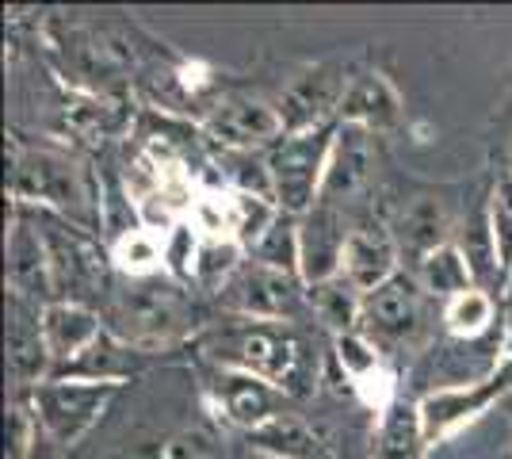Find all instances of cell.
Listing matches in <instances>:
<instances>
[{"label":"cell","mask_w":512,"mask_h":459,"mask_svg":"<svg viewBox=\"0 0 512 459\" xmlns=\"http://www.w3.org/2000/svg\"><path fill=\"white\" fill-rule=\"evenodd\" d=\"M398 272H406V268H402V249L394 241V230L379 219L356 222L352 234H348L341 276H348L363 295H371L375 287L394 280Z\"/></svg>","instance_id":"cell-16"},{"label":"cell","mask_w":512,"mask_h":459,"mask_svg":"<svg viewBox=\"0 0 512 459\" xmlns=\"http://www.w3.org/2000/svg\"><path fill=\"white\" fill-rule=\"evenodd\" d=\"M8 196L20 207L58 215L88 234L104 222L96 176L81 157L54 142H27L20 134H8Z\"/></svg>","instance_id":"cell-1"},{"label":"cell","mask_w":512,"mask_h":459,"mask_svg":"<svg viewBox=\"0 0 512 459\" xmlns=\"http://www.w3.org/2000/svg\"><path fill=\"white\" fill-rule=\"evenodd\" d=\"M253 261L268 264V268H279V272H291V276H302V261H299V219L279 211V219L268 226V234L256 241Z\"/></svg>","instance_id":"cell-29"},{"label":"cell","mask_w":512,"mask_h":459,"mask_svg":"<svg viewBox=\"0 0 512 459\" xmlns=\"http://www.w3.org/2000/svg\"><path fill=\"white\" fill-rule=\"evenodd\" d=\"M256 456L268 459H321L325 448L314 437V429L302 421L299 414H279L268 425H260L256 433H249Z\"/></svg>","instance_id":"cell-25"},{"label":"cell","mask_w":512,"mask_h":459,"mask_svg":"<svg viewBox=\"0 0 512 459\" xmlns=\"http://www.w3.org/2000/svg\"><path fill=\"white\" fill-rule=\"evenodd\" d=\"M505 306H509V314H512V272H509V280H505Z\"/></svg>","instance_id":"cell-35"},{"label":"cell","mask_w":512,"mask_h":459,"mask_svg":"<svg viewBox=\"0 0 512 459\" xmlns=\"http://www.w3.org/2000/svg\"><path fill=\"white\" fill-rule=\"evenodd\" d=\"M348 387H352V394L360 398L367 410H375V414H386V410L398 402V379H394V372H390L386 364H379L375 372H367L363 379L348 383Z\"/></svg>","instance_id":"cell-33"},{"label":"cell","mask_w":512,"mask_h":459,"mask_svg":"<svg viewBox=\"0 0 512 459\" xmlns=\"http://www.w3.org/2000/svg\"><path fill=\"white\" fill-rule=\"evenodd\" d=\"M256 459H268V456H256Z\"/></svg>","instance_id":"cell-38"},{"label":"cell","mask_w":512,"mask_h":459,"mask_svg":"<svg viewBox=\"0 0 512 459\" xmlns=\"http://www.w3.org/2000/svg\"><path fill=\"white\" fill-rule=\"evenodd\" d=\"M486 230H490V253L501 276L509 280L512 272V169L497 176L490 192V215H486Z\"/></svg>","instance_id":"cell-28"},{"label":"cell","mask_w":512,"mask_h":459,"mask_svg":"<svg viewBox=\"0 0 512 459\" xmlns=\"http://www.w3.org/2000/svg\"><path fill=\"white\" fill-rule=\"evenodd\" d=\"M203 349L218 368L256 375L283 394L306 391V379H314L310 349L291 322H260L230 314L222 326L203 333Z\"/></svg>","instance_id":"cell-2"},{"label":"cell","mask_w":512,"mask_h":459,"mask_svg":"<svg viewBox=\"0 0 512 459\" xmlns=\"http://www.w3.org/2000/svg\"><path fill=\"white\" fill-rule=\"evenodd\" d=\"M104 329L107 326L96 306L69 303V299L46 303L43 306V341H46L50 360H54V372L65 368V364H73Z\"/></svg>","instance_id":"cell-19"},{"label":"cell","mask_w":512,"mask_h":459,"mask_svg":"<svg viewBox=\"0 0 512 459\" xmlns=\"http://www.w3.org/2000/svg\"><path fill=\"white\" fill-rule=\"evenodd\" d=\"M142 364H146V356L138 349H130V345H123L115 333H100L92 345H88L73 364H65V368H58V379H88V383H127L134 372H142ZM50 375V379H54Z\"/></svg>","instance_id":"cell-20"},{"label":"cell","mask_w":512,"mask_h":459,"mask_svg":"<svg viewBox=\"0 0 512 459\" xmlns=\"http://www.w3.org/2000/svg\"><path fill=\"white\" fill-rule=\"evenodd\" d=\"M402 115H406V104L394 81L379 69H363L348 81L337 123H352L371 134H390L402 127Z\"/></svg>","instance_id":"cell-18"},{"label":"cell","mask_w":512,"mask_h":459,"mask_svg":"<svg viewBox=\"0 0 512 459\" xmlns=\"http://www.w3.org/2000/svg\"><path fill=\"white\" fill-rule=\"evenodd\" d=\"M39 437H43V429H39V417L31 410V398L27 394H12V402H8V452H4V459H31Z\"/></svg>","instance_id":"cell-30"},{"label":"cell","mask_w":512,"mask_h":459,"mask_svg":"<svg viewBox=\"0 0 512 459\" xmlns=\"http://www.w3.org/2000/svg\"><path fill=\"white\" fill-rule=\"evenodd\" d=\"M150 459H218V444L207 429H176L153 448Z\"/></svg>","instance_id":"cell-32"},{"label":"cell","mask_w":512,"mask_h":459,"mask_svg":"<svg viewBox=\"0 0 512 459\" xmlns=\"http://www.w3.org/2000/svg\"><path fill=\"white\" fill-rule=\"evenodd\" d=\"M54 375L43 341V306L8 295V383L12 394H31Z\"/></svg>","instance_id":"cell-13"},{"label":"cell","mask_w":512,"mask_h":459,"mask_svg":"<svg viewBox=\"0 0 512 459\" xmlns=\"http://www.w3.org/2000/svg\"><path fill=\"white\" fill-rule=\"evenodd\" d=\"M321 459H337V456H329V452H325V456H321Z\"/></svg>","instance_id":"cell-36"},{"label":"cell","mask_w":512,"mask_h":459,"mask_svg":"<svg viewBox=\"0 0 512 459\" xmlns=\"http://www.w3.org/2000/svg\"><path fill=\"white\" fill-rule=\"evenodd\" d=\"M493 318H497V303H493L490 291H482V287H470L463 295L448 299L444 314H440L448 337H455V341H478V337H486L493 329Z\"/></svg>","instance_id":"cell-27"},{"label":"cell","mask_w":512,"mask_h":459,"mask_svg":"<svg viewBox=\"0 0 512 459\" xmlns=\"http://www.w3.org/2000/svg\"><path fill=\"white\" fill-rule=\"evenodd\" d=\"M123 391L119 383H88V379H46L43 387L27 394L31 410L39 417L43 437H50L62 452L92 433V425L107 414L111 398Z\"/></svg>","instance_id":"cell-6"},{"label":"cell","mask_w":512,"mask_h":459,"mask_svg":"<svg viewBox=\"0 0 512 459\" xmlns=\"http://www.w3.org/2000/svg\"><path fill=\"white\" fill-rule=\"evenodd\" d=\"M348 234H352V226L344 222L341 207L318 203L314 211L302 215L299 219V261H302V280H306V287L341 276Z\"/></svg>","instance_id":"cell-15"},{"label":"cell","mask_w":512,"mask_h":459,"mask_svg":"<svg viewBox=\"0 0 512 459\" xmlns=\"http://www.w3.org/2000/svg\"><path fill=\"white\" fill-rule=\"evenodd\" d=\"M31 459H65V452L54 444L50 437H39V444H35V452H31Z\"/></svg>","instance_id":"cell-34"},{"label":"cell","mask_w":512,"mask_h":459,"mask_svg":"<svg viewBox=\"0 0 512 459\" xmlns=\"http://www.w3.org/2000/svg\"><path fill=\"white\" fill-rule=\"evenodd\" d=\"M195 306L188 291L169 280H130L123 291L111 295L107 310V333H115L123 345L138 349L142 356L165 352L195 333Z\"/></svg>","instance_id":"cell-3"},{"label":"cell","mask_w":512,"mask_h":459,"mask_svg":"<svg viewBox=\"0 0 512 459\" xmlns=\"http://www.w3.org/2000/svg\"><path fill=\"white\" fill-rule=\"evenodd\" d=\"M306 299H310V314L321 322V329H329L333 337L344 333H360L363 322V291L348 276H333V280H321V284L306 287Z\"/></svg>","instance_id":"cell-24"},{"label":"cell","mask_w":512,"mask_h":459,"mask_svg":"<svg viewBox=\"0 0 512 459\" xmlns=\"http://www.w3.org/2000/svg\"><path fill=\"white\" fill-rule=\"evenodd\" d=\"M428 291L413 272H398L394 280L363 295L360 333L375 341L379 352H409L428 337Z\"/></svg>","instance_id":"cell-5"},{"label":"cell","mask_w":512,"mask_h":459,"mask_svg":"<svg viewBox=\"0 0 512 459\" xmlns=\"http://www.w3.org/2000/svg\"><path fill=\"white\" fill-rule=\"evenodd\" d=\"M509 169H512V153H509Z\"/></svg>","instance_id":"cell-37"},{"label":"cell","mask_w":512,"mask_h":459,"mask_svg":"<svg viewBox=\"0 0 512 459\" xmlns=\"http://www.w3.org/2000/svg\"><path fill=\"white\" fill-rule=\"evenodd\" d=\"M333 134H337V123L318 127V131L283 134L276 146L264 153L268 180H272V199H276L279 211L302 219L306 211L318 207L321 180H325V165H329V150H333Z\"/></svg>","instance_id":"cell-4"},{"label":"cell","mask_w":512,"mask_h":459,"mask_svg":"<svg viewBox=\"0 0 512 459\" xmlns=\"http://www.w3.org/2000/svg\"><path fill=\"white\" fill-rule=\"evenodd\" d=\"M428 448L425 421H421V402L398 398L386 414H379L371 459H421Z\"/></svg>","instance_id":"cell-23"},{"label":"cell","mask_w":512,"mask_h":459,"mask_svg":"<svg viewBox=\"0 0 512 459\" xmlns=\"http://www.w3.org/2000/svg\"><path fill=\"white\" fill-rule=\"evenodd\" d=\"M31 219H35V226L43 230L46 238L50 276H54V299L88 303L92 295H100V287H104V257L92 245L88 230L58 219V215H46V211H31Z\"/></svg>","instance_id":"cell-8"},{"label":"cell","mask_w":512,"mask_h":459,"mask_svg":"<svg viewBox=\"0 0 512 459\" xmlns=\"http://www.w3.org/2000/svg\"><path fill=\"white\" fill-rule=\"evenodd\" d=\"M413 276L421 280V287L428 291V299H440V303H448L455 295H463L470 291L474 284V268H470V257L451 241L444 249H436L432 257L413 268Z\"/></svg>","instance_id":"cell-26"},{"label":"cell","mask_w":512,"mask_h":459,"mask_svg":"<svg viewBox=\"0 0 512 459\" xmlns=\"http://www.w3.org/2000/svg\"><path fill=\"white\" fill-rule=\"evenodd\" d=\"M218 303L226 314L237 318H260V322H299L302 314H310V299H306V280L279 272L260 261H245L241 272L226 284L218 295Z\"/></svg>","instance_id":"cell-7"},{"label":"cell","mask_w":512,"mask_h":459,"mask_svg":"<svg viewBox=\"0 0 512 459\" xmlns=\"http://www.w3.org/2000/svg\"><path fill=\"white\" fill-rule=\"evenodd\" d=\"M203 134L226 153H256L272 150L287 131H283V119L272 100L230 96V100H218L203 115Z\"/></svg>","instance_id":"cell-10"},{"label":"cell","mask_w":512,"mask_h":459,"mask_svg":"<svg viewBox=\"0 0 512 459\" xmlns=\"http://www.w3.org/2000/svg\"><path fill=\"white\" fill-rule=\"evenodd\" d=\"M333 360L344 372V379L356 383V379H363V375L375 372L383 364V352H379L375 341H367L363 333H344V337H333Z\"/></svg>","instance_id":"cell-31"},{"label":"cell","mask_w":512,"mask_h":459,"mask_svg":"<svg viewBox=\"0 0 512 459\" xmlns=\"http://www.w3.org/2000/svg\"><path fill=\"white\" fill-rule=\"evenodd\" d=\"M207 394H211V406L222 414V421H230L234 429H245V433H256L272 417L287 414L283 410L287 394L279 387L256 379V375L234 372V368H214Z\"/></svg>","instance_id":"cell-14"},{"label":"cell","mask_w":512,"mask_h":459,"mask_svg":"<svg viewBox=\"0 0 512 459\" xmlns=\"http://www.w3.org/2000/svg\"><path fill=\"white\" fill-rule=\"evenodd\" d=\"M348 69L344 62H314V66H302L287 85L279 92L276 108L283 119V131L302 134V131H318L337 123L344 104V92H348Z\"/></svg>","instance_id":"cell-9"},{"label":"cell","mask_w":512,"mask_h":459,"mask_svg":"<svg viewBox=\"0 0 512 459\" xmlns=\"http://www.w3.org/2000/svg\"><path fill=\"white\" fill-rule=\"evenodd\" d=\"M107 261L127 280H157V276H169V245L150 226H127L115 234Z\"/></svg>","instance_id":"cell-22"},{"label":"cell","mask_w":512,"mask_h":459,"mask_svg":"<svg viewBox=\"0 0 512 459\" xmlns=\"http://www.w3.org/2000/svg\"><path fill=\"white\" fill-rule=\"evenodd\" d=\"M394 230V241L402 249V261H413V268L432 257L436 249L451 245V234H455V215H451L448 199L440 196H413L402 203L398 219L390 222ZM409 268V272H413Z\"/></svg>","instance_id":"cell-17"},{"label":"cell","mask_w":512,"mask_h":459,"mask_svg":"<svg viewBox=\"0 0 512 459\" xmlns=\"http://www.w3.org/2000/svg\"><path fill=\"white\" fill-rule=\"evenodd\" d=\"M245 264V245L234 238H199L195 234V245L188 253V261L180 268V276L195 284L199 291H211V295H222L226 284L234 280Z\"/></svg>","instance_id":"cell-21"},{"label":"cell","mask_w":512,"mask_h":459,"mask_svg":"<svg viewBox=\"0 0 512 459\" xmlns=\"http://www.w3.org/2000/svg\"><path fill=\"white\" fill-rule=\"evenodd\" d=\"M8 295H20L31 303H54V276H50V253H46L43 230L35 226L31 211L12 203L8 207Z\"/></svg>","instance_id":"cell-12"},{"label":"cell","mask_w":512,"mask_h":459,"mask_svg":"<svg viewBox=\"0 0 512 459\" xmlns=\"http://www.w3.org/2000/svg\"><path fill=\"white\" fill-rule=\"evenodd\" d=\"M375 173H379L375 134L363 131V127H352V123H337L318 203H329V207H341L344 211L348 203L367 196V188L375 184Z\"/></svg>","instance_id":"cell-11"}]
</instances>
